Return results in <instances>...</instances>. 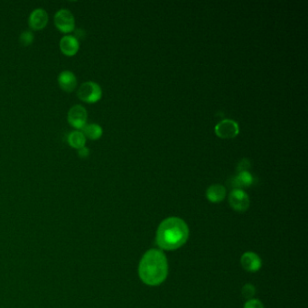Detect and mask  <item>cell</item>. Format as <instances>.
Here are the masks:
<instances>
[{
  "label": "cell",
  "mask_w": 308,
  "mask_h": 308,
  "mask_svg": "<svg viewBox=\"0 0 308 308\" xmlns=\"http://www.w3.org/2000/svg\"><path fill=\"white\" fill-rule=\"evenodd\" d=\"M59 46L60 50L63 55L67 56H75L79 51V40L75 36L65 35L60 40Z\"/></svg>",
  "instance_id": "obj_9"
},
{
  "label": "cell",
  "mask_w": 308,
  "mask_h": 308,
  "mask_svg": "<svg viewBox=\"0 0 308 308\" xmlns=\"http://www.w3.org/2000/svg\"><path fill=\"white\" fill-rule=\"evenodd\" d=\"M77 96L84 102L95 103L101 99L102 90L98 83L88 81L81 84L77 91Z\"/></svg>",
  "instance_id": "obj_3"
},
{
  "label": "cell",
  "mask_w": 308,
  "mask_h": 308,
  "mask_svg": "<svg viewBox=\"0 0 308 308\" xmlns=\"http://www.w3.org/2000/svg\"><path fill=\"white\" fill-rule=\"evenodd\" d=\"M139 277L145 284L158 286L166 280L168 265L166 255L158 249H150L140 261Z\"/></svg>",
  "instance_id": "obj_2"
},
{
  "label": "cell",
  "mask_w": 308,
  "mask_h": 308,
  "mask_svg": "<svg viewBox=\"0 0 308 308\" xmlns=\"http://www.w3.org/2000/svg\"><path fill=\"white\" fill-rule=\"evenodd\" d=\"M57 81L60 88L66 92H71L77 87V78L75 74L69 70L60 72Z\"/></svg>",
  "instance_id": "obj_10"
},
{
  "label": "cell",
  "mask_w": 308,
  "mask_h": 308,
  "mask_svg": "<svg viewBox=\"0 0 308 308\" xmlns=\"http://www.w3.org/2000/svg\"><path fill=\"white\" fill-rule=\"evenodd\" d=\"M249 161H248L247 159H243V160H241V163L239 164L238 169H239L240 172H244V171H246V168H247V167H249Z\"/></svg>",
  "instance_id": "obj_20"
},
{
  "label": "cell",
  "mask_w": 308,
  "mask_h": 308,
  "mask_svg": "<svg viewBox=\"0 0 308 308\" xmlns=\"http://www.w3.org/2000/svg\"><path fill=\"white\" fill-rule=\"evenodd\" d=\"M48 20H49V16L44 8H36L29 15L28 25L32 30L39 31L46 27Z\"/></svg>",
  "instance_id": "obj_8"
},
{
  "label": "cell",
  "mask_w": 308,
  "mask_h": 308,
  "mask_svg": "<svg viewBox=\"0 0 308 308\" xmlns=\"http://www.w3.org/2000/svg\"><path fill=\"white\" fill-rule=\"evenodd\" d=\"M225 196V187L221 185H213L206 191V197L212 202H220Z\"/></svg>",
  "instance_id": "obj_12"
},
{
  "label": "cell",
  "mask_w": 308,
  "mask_h": 308,
  "mask_svg": "<svg viewBox=\"0 0 308 308\" xmlns=\"http://www.w3.org/2000/svg\"><path fill=\"white\" fill-rule=\"evenodd\" d=\"M244 308H264V305L258 299H250L246 303Z\"/></svg>",
  "instance_id": "obj_18"
},
{
  "label": "cell",
  "mask_w": 308,
  "mask_h": 308,
  "mask_svg": "<svg viewBox=\"0 0 308 308\" xmlns=\"http://www.w3.org/2000/svg\"><path fill=\"white\" fill-rule=\"evenodd\" d=\"M229 206L233 209L243 213L249 209V198L243 190L234 189L229 196Z\"/></svg>",
  "instance_id": "obj_7"
},
{
  "label": "cell",
  "mask_w": 308,
  "mask_h": 308,
  "mask_svg": "<svg viewBox=\"0 0 308 308\" xmlns=\"http://www.w3.org/2000/svg\"><path fill=\"white\" fill-rule=\"evenodd\" d=\"M68 122L76 130H83L87 124L88 112L86 109L81 104H76L68 111Z\"/></svg>",
  "instance_id": "obj_5"
},
{
  "label": "cell",
  "mask_w": 308,
  "mask_h": 308,
  "mask_svg": "<svg viewBox=\"0 0 308 308\" xmlns=\"http://www.w3.org/2000/svg\"><path fill=\"white\" fill-rule=\"evenodd\" d=\"M255 288L251 284H247L243 287L242 289V295L247 298V299H251L254 295H255Z\"/></svg>",
  "instance_id": "obj_17"
},
{
  "label": "cell",
  "mask_w": 308,
  "mask_h": 308,
  "mask_svg": "<svg viewBox=\"0 0 308 308\" xmlns=\"http://www.w3.org/2000/svg\"><path fill=\"white\" fill-rule=\"evenodd\" d=\"M78 156L81 158H88L90 156V149L86 146H83L82 148L78 149Z\"/></svg>",
  "instance_id": "obj_19"
},
{
  "label": "cell",
  "mask_w": 308,
  "mask_h": 308,
  "mask_svg": "<svg viewBox=\"0 0 308 308\" xmlns=\"http://www.w3.org/2000/svg\"><path fill=\"white\" fill-rule=\"evenodd\" d=\"M253 177L248 171L240 172L237 176L233 179V184L234 187H237L235 189H240L242 186H249L252 184Z\"/></svg>",
  "instance_id": "obj_15"
},
{
  "label": "cell",
  "mask_w": 308,
  "mask_h": 308,
  "mask_svg": "<svg viewBox=\"0 0 308 308\" xmlns=\"http://www.w3.org/2000/svg\"><path fill=\"white\" fill-rule=\"evenodd\" d=\"M188 236L189 229L186 222L180 218L171 217L158 227L157 242L161 249L174 250L186 243Z\"/></svg>",
  "instance_id": "obj_1"
},
{
  "label": "cell",
  "mask_w": 308,
  "mask_h": 308,
  "mask_svg": "<svg viewBox=\"0 0 308 308\" xmlns=\"http://www.w3.org/2000/svg\"><path fill=\"white\" fill-rule=\"evenodd\" d=\"M82 131L85 136V138L91 139V140H97V139H100V137L103 134L102 127L99 126V124H96V123L86 124L85 126H83Z\"/></svg>",
  "instance_id": "obj_13"
},
{
  "label": "cell",
  "mask_w": 308,
  "mask_h": 308,
  "mask_svg": "<svg viewBox=\"0 0 308 308\" xmlns=\"http://www.w3.org/2000/svg\"><path fill=\"white\" fill-rule=\"evenodd\" d=\"M55 24L62 33H71L75 28V18L73 14L66 8H61L55 15Z\"/></svg>",
  "instance_id": "obj_4"
},
{
  "label": "cell",
  "mask_w": 308,
  "mask_h": 308,
  "mask_svg": "<svg viewBox=\"0 0 308 308\" xmlns=\"http://www.w3.org/2000/svg\"><path fill=\"white\" fill-rule=\"evenodd\" d=\"M34 40H35V36H34V33L31 30H24L20 34L19 42L20 44H22L23 46L31 45L33 42H34Z\"/></svg>",
  "instance_id": "obj_16"
},
{
  "label": "cell",
  "mask_w": 308,
  "mask_h": 308,
  "mask_svg": "<svg viewBox=\"0 0 308 308\" xmlns=\"http://www.w3.org/2000/svg\"><path fill=\"white\" fill-rule=\"evenodd\" d=\"M240 131V127L236 121L233 119H224L215 126V133L221 139H233Z\"/></svg>",
  "instance_id": "obj_6"
},
{
  "label": "cell",
  "mask_w": 308,
  "mask_h": 308,
  "mask_svg": "<svg viewBox=\"0 0 308 308\" xmlns=\"http://www.w3.org/2000/svg\"><path fill=\"white\" fill-rule=\"evenodd\" d=\"M241 265L243 269L249 271V272H256L261 269V258L257 254L253 252H246L242 255L241 260Z\"/></svg>",
  "instance_id": "obj_11"
},
{
  "label": "cell",
  "mask_w": 308,
  "mask_h": 308,
  "mask_svg": "<svg viewBox=\"0 0 308 308\" xmlns=\"http://www.w3.org/2000/svg\"><path fill=\"white\" fill-rule=\"evenodd\" d=\"M86 138L83 133V131H73L70 132L68 135L67 141L68 144L76 149H80L83 146H85L86 144Z\"/></svg>",
  "instance_id": "obj_14"
}]
</instances>
